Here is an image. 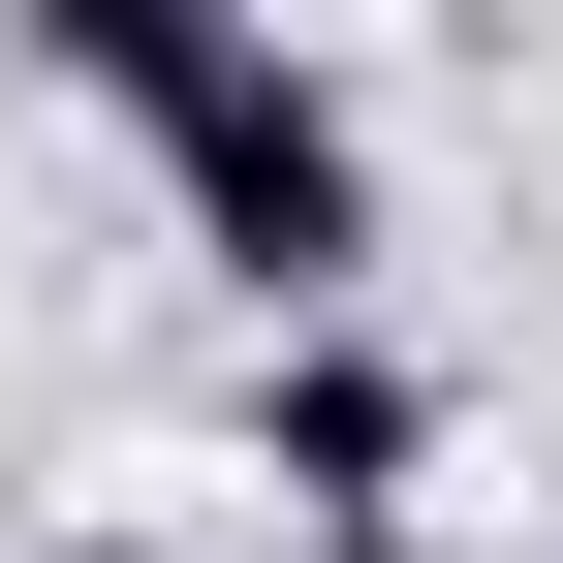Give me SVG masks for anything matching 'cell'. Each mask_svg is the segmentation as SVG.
<instances>
[{
	"mask_svg": "<svg viewBox=\"0 0 563 563\" xmlns=\"http://www.w3.org/2000/svg\"><path fill=\"white\" fill-rule=\"evenodd\" d=\"M32 63L157 157V220L220 251V313H251V344H313L344 282H376V95H344V63L220 32V0H32Z\"/></svg>",
	"mask_w": 563,
	"mask_h": 563,
	"instance_id": "6da1fadb",
	"label": "cell"
},
{
	"mask_svg": "<svg viewBox=\"0 0 563 563\" xmlns=\"http://www.w3.org/2000/svg\"><path fill=\"white\" fill-rule=\"evenodd\" d=\"M251 470H282V532H344V563H407V532H439V376H407L376 313H313V344H251Z\"/></svg>",
	"mask_w": 563,
	"mask_h": 563,
	"instance_id": "7a4b0ae2",
	"label": "cell"
},
{
	"mask_svg": "<svg viewBox=\"0 0 563 563\" xmlns=\"http://www.w3.org/2000/svg\"><path fill=\"white\" fill-rule=\"evenodd\" d=\"M32 563H188V532H32Z\"/></svg>",
	"mask_w": 563,
	"mask_h": 563,
	"instance_id": "3957f363",
	"label": "cell"
}]
</instances>
